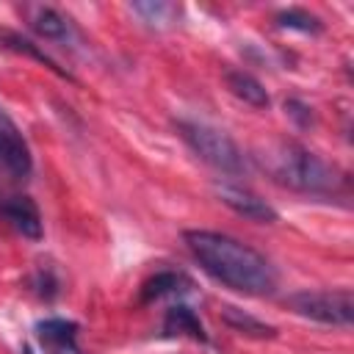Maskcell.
Listing matches in <instances>:
<instances>
[{"label":"cell","instance_id":"obj_9","mask_svg":"<svg viewBox=\"0 0 354 354\" xmlns=\"http://www.w3.org/2000/svg\"><path fill=\"white\" fill-rule=\"evenodd\" d=\"M224 80H227V88H230L238 100H243L246 105H252V108H268V105H271L268 91H266L263 83H260L257 77H252L249 72L230 69V72L224 75Z\"/></svg>","mask_w":354,"mask_h":354},{"label":"cell","instance_id":"obj_8","mask_svg":"<svg viewBox=\"0 0 354 354\" xmlns=\"http://www.w3.org/2000/svg\"><path fill=\"white\" fill-rule=\"evenodd\" d=\"M3 216L11 221V227L19 232V235H25V238H30V241H39L41 238V216H39V207H36V202L33 199H28V196H11L6 205H3Z\"/></svg>","mask_w":354,"mask_h":354},{"label":"cell","instance_id":"obj_7","mask_svg":"<svg viewBox=\"0 0 354 354\" xmlns=\"http://www.w3.org/2000/svg\"><path fill=\"white\" fill-rule=\"evenodd\" d=\"M36 340L44 354H80L77 324L66 318H44L36 324Z\"/></svg>","mask_w":354,"mask_h":354},{"label":"cell","instance_id":"obj_12","mask_svg":"<svg viewBox=\"0 0 354 354\" xmlns=\"http://www.w3.org/2000/svg\"><path fill=\"white\" fill-rule=\"evenodd\" d=\"M191 290V279L180 271H158L155 277H149L141 285V301H155L160 296H171V293H188Z\"/></svg>","mask_w":354,"mask_h":354},{"label":"cell","instance_id":"obj_14","mask_svg":"<svg viewBox=\"0 0 354 354\" xmlns=\"http://www.w3.org/2000/svg\"><path fill=\"white\" fill-rule=\"evenodd\" d=\"M221 321H224L230 329H235V332H241V335H249V337H274V335H277L274 326H268V324L252 318L249 313H243V310H238V307H224V310H221Z\"/></svg>","mask_w":354,"mask_h":354},{"label":"cell","instance_id":"obj_2","mask_svg":"<svg viewBox=\"0 0 354 354\" xmlns=\"http://www.w3.org/2000/svg\"><path fill=\"white\" fill-rule=\"evenodd\" d=\"M263 163H268V171L277 183H282L293 191H301V194H332L343 183V177L335 166H329L315 152H310L293 141L277 144L266 155Z\"/></svg>","mask_w":354,"mask_h":354},{"label":"cell","instance_id":"obj_17","mask_svg":"<svg viewBox=\"0 0 354 354\" xmlns=\"http://www.w3.org/2000/svg\"><path fill=\"white\" fill-rule=\"evenodd\" d=\"M285 111L304 127V124H310V119H313V113H310V108L304 105V102H299V100H285Z\"/></svg>","mask_w":354,"mask_h":354},{"label":"cell","instance_id":"obj_1","mask_svg":"<svg viewBox=\"0 0 354 354\" xmlns=\"http://www.w3.org/2000/svg\"><path fill=\"white\" fill-rule=\"evenodd\" d=\"M183 241L216 282L246 296H268L277 290L274 266L249 243L213 230H185Z\"/></svg>","mask_w":354,"mask_h":354},{"label":"cell","instance_id":"obj_13","mask_svg":"<svg viewBox=\"0 0 354 354\" xmlns=\"http://www.w3.org/2000/svg\"><path fill=\"white\" fill-rule=\"evenodd\" d=\"M130 8L152 28H171L180 17V6L166 0H144V3H133Z\"/></svg>","mask_w":354,"mask_h":354},{"label":"cell","instance_id":"obj_11","mask_svg":"<svg viewBox=\"0 0 354 354\" xmlns=\"http://www.w3.org/2000/svg\"><path fill=\"white\" fill-rule=\"evenodd\" d=\"M28 14H30V28L41 39H50V41H66L69 39V19H64L55 8L33 6V8H28Z\"/></svg>","mask_w":354,"mask_h":354},{"label":"cell","instance_id":"obj_16","mask_svg":"<svg viewBox=\"0 0 354 354\" xmlns=\"http://www.w3.org/2000/svg\"><path fill=\"white\" fill-rule=\"evenodd\" d=\"M3 39L8 41V47H11V50H17V53H28V55H33L36 61H41L44 66H50L55 75H61V77L72 80V75H69V72H64V69H61V66H58V64H55L50 55H44L41 50H36V44H30L28 39H22V36H17V33H3Z\"/></svg>","mask_w":354,"mask_h":354},{"label":"cell","instance_id":"obj_6","mask_svg":"<svg viewBox=\"0 0 354 354\" xmlns=\"http://www.w3.org/2000/svg\"><path fill=\"white\" fill-rule=\"evenodd\" d=\"M0 163L14 174V177H28L33 169L30 149L14 124V119L0 108Z\"/></svg>","mask_w":354,"mask_h":354},{"label":"cell","instance_id":"obj_4","mask_svg":"<svg viewBox=\"0 0 354 354\" xmlns=\"http://www.w3.org/2000/svg\"><path fill=\"white\" fill-rule=\"evenodd\" d=\"M285 304L310 321L326 326H351L354 324V293L346 290H299L285 299Z\"/></svg>","mask_w":354,"mask_h":354},{"label":"cell","instance_id":"obj_5","mask_svg":"<svg viewBox=\"0 0 354 354\" xmlns=\"http://www.w3.org/2000/svg\"><path fill=\"white\" fill-rule=\"evenodd\" d=\"M216 196H218L230 210H235L238 216H243V218H249V221L274 224V221L279 218V213H277L266 199H260L257 194H252L249 188L230 185V183H216Z\"/></svg>","mask_w":354,"mask_h":354},{"label":"cell","instance_id":"obj_10","mask_svg":"<svg viewBox=\"0 0 354 354\" xmlns=\"http://www.w3.org/2000/svg\"><path fill=\"white\" fill-rule=\"evenodd\" d=\"M163 332L166 335H188L199 343H207V332L202 326V321L196 318V313L185 304H174L166 310V318H163Z\"/></svg>","mask_w":354,"mask_h":354},{"label":"cell","instance_id":"obj_3","mask_svg":"<svg viewBox=\"0 0 354 354\" xmlns=\"http://www.w3.org/2000/svg\"><path fill=\"white\" fill-rule=\"evenodd\" d=\"M177 130H180L183 141H185L205 163H210L213 169L227 171V174H241V171H243V155H241L238 144H235L227 133H221V130H216V127H210V124L185 122V119L177 122Z\"/></svg>","mask_w":354,"mask_h":354},{"label":"cell","instance_id":"obj_15","mask_svg":"<svg viewBox=\"0 0 354 354\" xmlns=\"http://www.w3.org/2000/svg\"><path fill=\"white\" fill-rule=\"evenodd\" d=\"M277 25L279 28H290V30H301V33H321V19L307 14L304 8H288L282 14H277Z\"/></svg>","mask_w":354,"mask_h":354}]
</instances>
